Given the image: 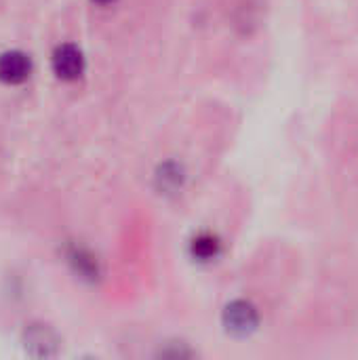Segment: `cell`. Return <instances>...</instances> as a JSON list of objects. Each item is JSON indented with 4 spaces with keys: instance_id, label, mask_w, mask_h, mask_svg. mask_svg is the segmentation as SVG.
Returning a JSON list of instances; mask_svg holds the SVG:
<instances>
[{
    "instance_id": "8992f818",
    "label": "cell",
    "mask_w": 358,
    "mask_h": 360,
    "mask_svg": "<svg viewBox=\"0 0 358 360\" xmlns=\"http://www.w3.org/2000/svg\"><path fill=\"white\" fill-rule=\"evenodd\" d=\"M156 179H158L160 190H177V188H181L184 173L177 165H165L160 169V173L156 175Z\"/></svg>"
},
{
    "instance_id": "7a4b0ae2",
    "label": "cell",
    "mask_w": 358,
    "mask_h": 360,
    "mask_svg": "<svg viewBox=\"0 0 358 360\" xmlns=\"http://www.w3.org/2000/svg\"><path fill=\"white\" fill-rule=\"evenodd\" d=\"M51 65L57 78L72 82V80H78L84 72V55L74 44H59L53 51Z\"/></svg>"
},
{
    "instance_id": "ba28073f",
    "label": "cell",
    "mask_w": 358,
    "mask_h": 360,
    "mask_svg": "<svg viewBox=\"0 0 358 360\" xmlns=\"http://www.w3.org/2000/svg\"><path fill=\"white\" fill-rule=\"evenodd\" d=\"M93 2H95V4H103V6H106V4H112V2H116V0H93Z\"/></svg>"
},
{
    "instance_id": "5b68a950",
    "label": "cell",
    "mask_w": 358,
    "mask_h": 360,
    "mask_svg": "<svg viewBox=\"0 0 358 360\" xmlns=\"http://www.w3.org/2000/svg\"><path fill=\"white\" fill-rule=\"evenodd\" d=\"M219 249H222L219 238L209 234V232L194 236L190 243V253L196 262H213L219 255Z\"/></svg>"
},
{
    "instance_id": "52a82bcc",
    "label": "cell",
    "mask_w": 358,
    "mask_h": 360,
    "mask_svg": "<svg viewBox=\"0 0 358 360\" xmlns=\"http://www.w3.org/2000/svg\"><path fill=\"white\" fill-rule=\"evenodd\" d=\"M70 262L74 264L76 272H80L82 276H95V274H97V264H95V259H93L89 253H84V251H74V253L70 255Z\"/></svg>"
},
{
    "instance_id": "3957f363",
    "label": "cell",
    "mask_w": 358,
    "mask_h": 360,
    "mask_svg": "<svg viewBox=\"0 0 358 360\" xmlns=\"http://www.w3.org/2000/svg\"><path fill=\"white\" fill-rule=\"evenodd\" d=\"M32 74V59L23 51H6L0 55V80L4 84H21Z\"/></svg>"
},
{
    "instance_id": "6da1fadb",
    "label": "cell",
    "mask_w": 358,
    "mask_h": 360,
    "mask_svg": "<svg viewBox=\"0 0 358 360\" xmlns=\"http://www.w3.org/2000/svg\"><path fill=\"white\" fill-rule=\"evenodd\" d=\"M222 323H224V327H226V331L230 335L247 338L257 329L260 314H257V310H255V306L251 302L236 300V302L226 306V310L222 314Z\"/></svg>"
},
{
    "instance_id": "277c9868",
    "label": "cell",
    "mask_w": 358,
    "mask_h": 360,
    "mask_svg": "<svg viewBox=\"0 0 358 360\" xmlns=\"http://www.w3.org/2000/svg\"><path fill=\"white\" fill-rule=\"evenodd\" d=\"M57 340L51 333V329H46L44 325H34L30 327V331H25V348L30 350V354L34 356H51L55 352Z\"/></svg>"
}]
</instances>
